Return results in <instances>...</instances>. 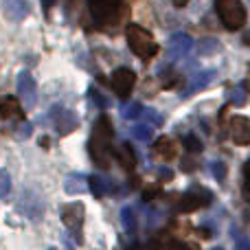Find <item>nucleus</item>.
<instances>
[{
  "mask_svg": "<svg viewBox=\"0 0 250 250\" xmlns=\"http://www.w3.org/2000/svg\"><path fill=\"white\" fill-rule=\"evenodd\" d=\"M182 145H185V149L189 151V154H200V151H202V141L195 138L193 134H187V136L182 138Z\"/></svg>",
  "mask_w": 250,
  "mask_h": 250,
  "instance_id": "obj_18",
  "label": "nucleus"
},
{
  "mask_svg": "<svg viewBox=\"0 0 250 250\" xmlns=\"http://www.w3.org/2000/svg\"><path fill=\"white\" fill-rule=\"evenodd\" d=\"M213 173H215V178H217V180H224V176H226V169H224V165H222V163H217L215 167H213Z\"/></svg>",
  "mask_w": 250,
  "mask_h": 250,
  "instance_id": "obj_22",
  "label": "nucleus"
},
{
  "mask_svg": "<svg viewBox=\"0 0 250 250\" xmlns=\"http://www.w3.org/2000/svg\"><path fill=\"white\" fill-rule=\"evenodd\" d=\"M198 167V165H195V160H182V169H185V171H193V169Z\"/></svg>",
  "mask_w": 250,
  "mask_h": 250,
  "instance_id": "obj_24",
  "label": "nucleus"
},
{
  "mask_svg": "<svg viewBox=\"0 0 250 250\" xmlns=\"http://www.w3.org/2000/svg\"><path fill=\"white\" fill-rule=\"evenodd\" d=\"M88 97H90V99L95 101V105H99V108H108V105H110L108 97H105V95H101V92L97 90L95 86H92V88H88Z\"/></svg>",
  "mask_w": 250,
  "mask_h": 250,
  "instance_id": "obj_19",
  "label": "nucleus"
},
{
  "mask_svg": "<svg viewBox=\"0 0 250 250\" xmlns=\"http://www.w3.org/2000/svg\"><path fill=\"white\" fill-rule=\"evenodd\" d=\"M83 217H86V208L83 204L73 202V204H66L62 208V222L66 224V229L73 233L75 242L82 244V226H83Z\"/></svg>",
  "mask_w": 250,
  "mask_h": 250,
  "instance_id": "obj_6",
  "label": "nucleus"
},
{
  "mask_svg": "<svg viewBox=\"0 0 250 250\" xmlns=\"http://www.w3.org/2000/svg\"><path fill=\"white\" fill-rule=\"evenodd\" d=\"M149 246H151V250H198V246L182 242V239H178L176 235L167 233V230L154 235L151 242H149Z\"/></svg>",
  "mask_w": 250,
  "mask_h": 250,
  "instance_id": "obj_11",
  "label": "nucleus"
},
{
  "mask_svg": "<svg viewBox=\"0 0 250 250\" xmlns=\"http://www.w3.org/2000/svg\"><path fill=\"white\" fill-rule=\"evenodd\" d=\"M230 141L239 147L250 145V119L246 117L230 119Z\"/></svg>",
  "mask_w": 250,
  "mask_h": 250,
  "instance_id": "obj_12",
  "label": "nucleus"
},
{
  "mask_svg": "<svg viewBox=\"0 0 250 250\" xmlns=\"http://www.w3.org/2000/svg\"><path fill=\"white\" fill-rule=\"evenodd\" d=\"M51 119H53V125H55L57 134L60 136H66V134L75 132L79 125V119L73 110L64 108V105H53L51 108Z\"/></svg>",
  "mask_w": 250,
  "mask_h": 250,
  "instance_id": "obj_8",
  "label": "nucleus"
},
{
  "mask_svg": "<svg viewBox=\"0 0 250 250\" xmlns=\"http://www.w3.org/2000/svg\"><path fill=\"white\" fill-rule=\"evenodd\" d=\"M132 250H141V248H132Z\"/></svg>",
  "mask_w": 250,
  "mask_h": 250,
  "instance_id": "obj_31",
  "label": "nucleus"
},
{
  "mask_svg": "<svg viewBox=\"0 0 250 250\" xmlns=\"http://www.w3.org/2000/svg\"><path fill=\"white\" fill-rule=\"evenodd\" d=\"M154 195H158V189H156V187H149V189L145 191V200H151Z\"/></svg>",
  "mask_w": 250,
  "mask_h": 250,
  "instance_id": "obj_27",
  "label": "nucleus"
},
{
  "mask_svg": "<svg viewBox=\"0 0 250 250\" xmlns=\"http://www.w3.org/2000/svg\"><path fill=\"white\" fill-rule=\"evenodd\" d=\"M112 138H114V127L110 117L101 114L97 119L95 127H92L90 141H88V154H90L92 163L101 169L110 167V156H112Z\"/></svg>",
  "mask_w": 250,
  "mask_h": 250,
  "instance_id": "obj_1",
  "label": "nucleus"
},
{
  "mask_svg": "<svg viewBox=\"0 0 250 250\" xmlns=\"http://www.w3.org/2000/svg\"><path fill=\"white\" fill-rule=\"evenodd\" d=\"M88 187L97 198H104L105 193H110V180H104L101 176H90L88 178Z\"/></svg>",
  "mask_w": 250,
  "mask_h": 250,
  "instance_id": "obj_16",
  "label": "nucleus"
},
{
  "mask_svg": "<svg viewBox=\"0 0 250 250\" xmlns=\"http://www.w3.org/2000/svg\"><path fill=\"white\" fill-rule=\"evenodd\" d=\"M53 4H55V0H42V7H44V13H46V18H48V13H51Z\"/></svg>",
  "mask_w": 250,
  "mask_h": 250,
  "instance_id": "obj_26",
  "label": "nucleus"
},
{
  "mask_svg": "<svg viewBox=\"0 0 250 250\" xmlns=\"http://www.w3.org/2000/svg\"><path fill=\"white\" fill-rule=\"evenodd\" d=\"M18 95L26 108H33L38 104V86H35V79L29 70H22L18 75Z\"/></svg>",
  "mask_w": 250,
  "mask_h": 250,
  "instance_id": "obj_10",
  "label": "nucleus"
},
{
  "mask_svg": "<svg viewBox=\"0 0 250 250\" xmlns=\"http://www.w3.org/2000/svg\"><path fill=\"white\" fill-rule=\"evenodd\" d=\"M125 38L132 48V53L143 62H149L158 55V44H156L154 35L141 24H127L125 26Z\"/></svg>",
  "mask_w": 250,
  "mask_h": 250,
  "instance_id": "obj_3",
  "label": "nucleus"
},
{
  "mask_svg": "<svg viewBox=\"0 0 250 250\" xmlns=\"http://www.w3.org/2000/svg\"><path fill=\"white\" fill-rule=\"evenodd\" d=\"M121 222H123V229L127 230L129 235L136 233V215H134V208L132 207H125L121 211Z\"/></svg>",
  "mask_w": 250,
  "mask_h": 250,
  "instance_id": "obj_17",
  "label": "nucleus"
},
{
  "mask_svg": "<svg viewBox=\"0 0 250 250\" xmlns=\"http://www.w3.org/2000/svg\"><path fill=\"white\" fill-rule=\"evenodd\" d=\"M160 178H163V180H171L173 173L169 171V169H163V171H160Z\"/></svg>",
  "mask_w": 250,
  "mask_h": 250,
  "instance_id": "obj_29",
  "label": "nucleus"
},
{
  "mask_svg": "<svg viewBox=\"0 0 250 250\" xmlns=\"http://www.w3.org/2000/svg\"><path fill=\"white\" fill-rule=\"evenodd\" d=\"M138 112H141V105H132V108H125V110H123L125 117H136Z\"/></svg>",
  "mask_w": 250,
  "mask_h": 250,
  "instance_id": "obj_23",
  "label": "nucleus"
},
{
  "mask_svg": "<svg viewBox=\"0 0 250 250\" xmlns=\"http://www.w3.org/2000/svg\"><path fill=\"white\" fill-rule=\"evenodd\" d=\"M11 191V176L4 169H0V198H7Z\"/></svg>",
  "mask_w": 250,
  "mask_h": 250,
  "instance_id": "obj_20",
  "label": "nucleus"
},
{
  "mask_svg": "<svg viewBox=\"0 0 250 250\" xmlns=\"http://www.w3.org/2000/svg\"><path fill=\"white\" fill-rule=\"evenodd\" d=\"M48 250H57V248H48Z\"/></svg>",
  "mask_w": 250,
  "mask_h": 250,
  "instance_id": "obj_32",
  "label": "nucleus"
},
{
  "mask_svg": "<svg viewBox=\"0 0 250 250\" xmlns=\"http://www.w3.org/2000/svg\"><path fill=\"white\" fill-rule=\"evenodd\" d=\"M154 154L158 156L160 160H173L178 156V145H176V141L173 138H169V136H160V138H156V143H154Z\"/></svg>",
  "mask_w": 250,
  "mask_h": 250,
  "instance_id": "obj_13",
  "label": "nucleus"
},
{
  "mask_svg": "<svg viewBox=\"0 0 250 250\" xmlns=\"http://www.w3.org/2000/svg\"><path fill=\"white\" fill-rule=\"evenodd\" d=\"M114 154H117V160L121 163V167L125 169V171H134V167H136V154H134V149H132L129 143H123Z\"/></svg>",
  "mask_w": 250,
  "mask_h": 250,
  "instance_id": "obj_15",
  "label": "nucleus"
},
{
  "mask_svg": "<svg viewBox=\"0 0 250 250\" xmlns=\"http://www.w3.org/2000/svg\"><path fill=\"white\" fill-rule=\"evenodd\" d=\"M88 11H90L92 20L101 29H110L117 26L125 16V2L123 0H88Z\"/></svg>",
  "mask_w": 250,
  "mask_h": 250,
  "instance_id": "obj_2",
  "label": "nucleus"
},
{
  "mask_svg": "<svg viewBox=\"0 0 250 250\" xmlns=\"http://www.w3.org/2000/svg\"><path fill=\"white\" fill-rule=\"evenodd\" d=\"M244 176H246V187H244V191L250 189V160L246 163V167H244Z\"/></svg>",
  "mask_w": 250,
  "mask_h": 250,
  "instance_id": "obj_25",
  "label": "nucleus"
},
{
  "mask_svg": "<svg viewBox=\"0 0 250 250\" xmlns=\"http://www.w3.org/2000/svg\"><path fill=\"white\" fill-rule=\"evenodd\" d=\"M110 86H112V90L117 92L121 99H127V97L132 95L134 86H136V73H134L132 68H127V66H121V68H117L112 73Z\"/></svg>",
  "mask_w": 250,
  "mask_h": 250,
  "instance_id": "obj_7",
  "label": "nucleus"
},
{
  "mask_svg": "<svg viewBox=\"0 0 250 250\" xmlns=\"http://www.w3.org/2000/svg\"><path fill=\"white\" fill-rule=\"evenodd\" d=\"M237 250H250V239H239Z\"/></svg>",
  "mask_w": 250,
  "mask_h": 250,
  "instance_id": "obj_28",
  "label": "nucleus"
},
{
  "mask_svg": "<svg viewBox=\"0 0 250 250\" xmlns=\"http://www.w3.org/2000/svg\"><path fill=\"white\" fill-rule=\"evenodd\" d=\"M88 189V178L82 176V173H70L64 180V191L68 195H79Z\"/></svg>",
  "mask_w": 250,
  "mask_h": 250,
  "instance_id": "obj_14",
  "label": "nucleus"
},
{
  "mask_svg": "<svg viewBox=\"0 0 250 250\" xmlns=\"http://www.w3.org/2000/svg\"><path fill=\"white\" fill-rule=\"evenodd\" d=\"M211 204V193L207 189H193L178 200V213H193Z\"/></svg>",
  "mask_w": 250,
  "mask_h": 250,
  "instance_id": "obj_9",
  "label": "nucleus"
},
{
  "mask_svg": "<svg viewBox=\"0 0 250 250\" xmlns=\"http://www.w3.org/2000/svg\"><path fill=\"white\" fill-rule=\"evenodd\" d=\"M24 123V110L16 97H0V132H16Z\"/></svg>",
  "mask_w": 250,
  "mask_h": 250,
  "instance_id": "obj_5",
  "label": "nucleus"
},
{
  "mask_svg": "<svg viewBox=\"0 0 250 250\" xmlns=\"http://www.w3.org/2000/svg\"><path fill=\"white\" fill-rule=\"evenodd\" d=\"M215 11L220 16L222 24L229 31H239L248 20L246 7L242 0H215Z\"/></svg>",
  "mask_w": 250,
  "mask_h": 250,
  "instance_id": "obj_4",
  "label": "nucleus"
},
{
  "mask_svg": "<svg viewBox=\"0 0 250 250\" xmlns=\"http://www.w3.org/2000/svg\"><path fill=\"white\" fill-rule=\"evenodd\" d=\"M173 4H176V7H187V2H189V0H171Z\"/></svg>",
  "mask_w": 250,
  "mask_h": 250,
  "instance_id": "obj_30",
  "label": "nucleus"
},
{
  "mask_svg": "<svg viewBox=\"0 0 250 250\" xmlns=\"http://www.w3.org/2000/svg\"><path fill=\"white\" fill-rule=\"evenodd\" d=\"M134 136H136L138 141H147V138L151 136V132H149V127H145V125H136V127H134Z\"/></svg>",
  "mask_w": 250,
  "mask_h": 250,
  "instance_id": "obj_21",
  "label": "nucleus"
}]
</instances>
